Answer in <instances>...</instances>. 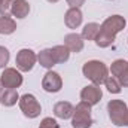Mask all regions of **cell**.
I'll list each match as a JSON object with an SVG mask.
<instances>
[{"label": "cell", "mask_w": 128, "mask_h": 128, "mask_svg": "<svg viewBox=\"0 0 128 128\" xmlns=\"http://www.w3.org/2000/svg\"><path fill=\"white\" fill-rule=\"evenodd\" d=\"M30 14V3L27 0H15L12 4L10 15L15 16L16 20H22Z\"/></svg>", "instance_id": "obj_13"}, {"label": "cell", "mask_w": 128, "mask_h": 128, "mask_svg": "<svg viewBox=\"0 0 128 128\" xmlns=\"http://www.w3.org/2000/svg\"><path fill=\"white\" fill-rule=\"evenodd\" d=\"M98 32H100V24H97V22H88V24L84 26L80 36H82L84 40H96Z\"/></svg>", "instance_id": "obj_17"}, {"label": "cell", "mask_w": 128, "mask_h": 128, "mask_svg": "<svg viewBox=\"0 0 128 128\" xmlns=\"http://www.w3.org/2000/svg\"><path fill=\"white\" fill-rule=\"evenodd\" d=\"M9 58H10V52L6 46H2L0 45V68H3L6 64L9 63Z\"/></svg>", "instance_id": "obj_22"}, {"label": "cell", "mask_w": 128, "mask_h": 128, "mask_svg": "<svg viewBox=\"0 0 128 128\" xmlns=\"http://www.w3.org/2000/svg\"><path fill=\"white\" fill-rule=\"evenodd\" d=\"M107 112H109V119L112 124L116 127H124V121L127 116L128 106L122 100H110L107 103Z\"/></svg>", "instance_id": "obj_4"}, {"label": "cell", "mask_w": 128, "mask_h": 128, "mask_svg": "<svg viewBox=\"0 0 128 128\" xmlns=\"http://www.w3.org/2000/svg\"><path fill=\"white\" fill-rule=\"evenodd\" d=\"M0 2H2V0H0Z\"/></svg>", "instance_id": "obj_29"}, {"label": "cell", "mask_w": 128, "mask_h": 128, "mask_svg": "<svg viewBox=\"0 0 128 128\" xmlns=\"http://www.w3.org/2000/svg\"><path fill=\"white\" fill-rule=\"evenodd\" d=\"M37 63V54L28 49V48H24V49H20L16 57H15V64H16V68L22 73H27V72H32L34 64Z\"/></svg>", "instance_id": "obj_6"}, {"label": "cell", "mask_w": 128, "mask_h": 128, "mask_svg": "<svg viewBox=\"0 0 128 128\" xmlns=\"http://www.w3.org/2000/svg\"><path fill=\"white\" fill-rule=\"evenodd\" d=\"M124 127H128V112H127V116H125V121H124Z\"/></svg>", "instance_id": "obj_26"}, {"label": "cell", "mask_w": 128, "mask_h": 128, "mask_svg": "<svg viewBox=\"0 0 128 128\" xmlns=\"http://www.w3.org/2000/svg\"><path fill=\"white\" fill-rule=\"evenodd\" d=\"M20 101V94L16 90H4L0 94V103L4 107H12Z\"/></svg>", "instance_id": "obj_14"}, {"label": "cell", "mask_w": 128, "mask_h": 128, "mask_svg": "<svg viewBox=\"0 0 128 128\" xmlns=\"http://www.w3.org/2000/svg\"><path fill=\"white\" fill-rule=\"evenodd\" d=\"M128 68V61L125 60H115L112 66H110V68H109V72L112 73V76H115V78H118V76H121L125 70Z\"/></svg>", "instance_id": "obj_19"}, {"label": "cell", "mask_w": 128, "mask_h": 128, "mask_svg": "<svg viewBox=\"0 0 128 128\" xmlns=\"http://www.w3.org/2000/svg\"><path fill=\"white\" fill-rule=\"evenodd\" d=\"M82 74L94 85H103L109 78V67L100 60H90L84 64Z\"/></svg>", "instance_id": "obj_1"}, {"label": "cell", "mask_w": 128, "mask_h": 128, "mask_svg": "<svg viewBox=\"0 0 128 128\" xmlns=\"http://www.w3.org/2000/svg\"><path fill=\"white\" fill-rule=\"evenodd\" d=\"M15 0H2L0 2V16H12L10 10H12V4Z\"/></svg>", "instance_id": "obj_21"}, {"label": "cell", "mask_w": 128, "mask_h": 128, "mask_svg": "<svg viewBox=\"0 0 128 128\" xmlns=\"http://www.w3.org/2000/svg\"><path fill=\"white\" fill-rule=\"evenodd\" d=\"M39 128H60V125H58V122H57L54 118H49V116H48V118H43V119H42Z\"/></svg>", "instance_id": "obj_23"}, {"label": "cell", "mask_w": 128, "mask_h": 128, "mask_svg": "<svg viewBox=\"0 0 128 128\" xmlns=\"http://www.w3.org/2000/svg\"><path fill=\"white\" fill-rule=\"evenodd\" d=\"M64 45L68 48L70 52H80L84 49V45H85V40L82 39V36L79 33H68L64 36Z\"/></svg>", "instance_id": "obj_11"}, {"label": "cell", "mask_w": 128, "mask_h": 128, "mask_svg": "<svg viewBox=\"0 0 128 128\" xmlns=\"http://www.w3.org/2000/svg\"><path fill=\"white\" fill-rule=\"evenodd\" d=\"M67 2V4L70 6V8H79L80 9V6L85 3V0H66Z\"/></svg>", "instance_id": "obj_25"}, {"label": "cell", "mask_w": 128, "mask_h": 128, "mask_svg": "<svg viewBox=\"0 0 128 128\" xmlns=\"http://www.w3.org/2000/svg\"><path fill=\"white\" fill-rule=\"evenodd\" d=\"M4 91V86H3V84H2V80H0V94Z\"/></svg>", "instance_id": "obj_27"}, {"label": "cell", "mask_w": 128, "mask_h": 128, "mask_svg": "<svg viewBox=\"0 0 128 128\" xmlns=\"http://www.w3.org/2000/svg\"><path fill=\"white\" fill-rule=\"evenodd\" d=\"M49 3H57V2H60V0H48Z\"/></svg>", "instance_id": "obj_28"}, {"label": "cell", "mask_w": 128, "mask_h": 128, "mask_svg": "<svg viewBox=\"0 0 128 128\" xmlns=\"http://www.w3.org/2000/svg\"><path fill=\"white\" fill-rule=\"evenodd\" d=\"M125 26H127V21L122 15H112L100 24V32L116 39V34L122 32Z\"/></svg>", "instance_id": "obj_5"}, {"label": "cell", "mask_w": 128, "mask_h": 128, "mask_svg": "<svg viewBox=\"0 0 128 128\" xmlns=\"http://www.w3.org/2000/svg\"><path fill=\"white\" fill-rule=\"evenodd\" d=\"M73 112H74V106L68 101H58L54 106V115L60 119H64V121L72 119Z\"/></svg>", "instance_id": "obj_12"}, {"label": "cell", "mask_w": 128, "mask_h": 128, "mask_svg": "<svg viewBox=\"0 0 128 128\" xmlns=\"http://www.w3.org/2000/svg\"><path fill=\"white\" fill-rule=\"evenodd\" d=\"M0 80L4 86V90H18L22 85V74L18 68L6 67L3 73L0 74Z\"/></svg>", "instance_id": "obj_7"}, {"label": "cell", "mask_w": 128, "mask_h": 128, "mask_svg": "<svg viewBox=\"0 0 128 128\" xmlns=\"http://www.w3.org/2000/svg\"><path fill=\"white\" fill-rule=\"evenodd\" d=\"M118 80H119V84H121L122 88H128V68L121 76H118Z\"/></svg>", "instance_id": "obj_24"}, {"label": "cell", "mask_w": 128, "mask_h": 128, "mask_svg": "<svg viewBox=\"0 0 128 128\" xmlns=\"http://www.w3.org/2000/svg\"><path fill=\"white\" fill-rule=\"evenodd\" d=\"M91 104L86 101H80L76 104L73 116H72V127L73 128H91L92 118H91Z\"/></svg>", "instance_id": "obj_2"}, {"label": "cell", "mask_w": 128, "mask_h": 128, "mask_svg": "<svg viewBox=\"0 0 128 128\" xmlns=\"http://www.w3.org/2000/svg\"><path fill=\"white\" fill-rule=\"evenodd\" d=\"M104 85H106V88H107V91H109L110 94H119V92L122 91V86H121L118 78H115V76H109V78L106 79Z\"/></svg>", "instance_id": "obj_20"}, {"label": "cell", "mask_w": 128, "mask_h": 128, "mask_svg": "<svg viewBox=\"0 0 128 128\" xmlns=\"http://www.w3.org/2000/svg\"><path fill=\"white\" fill-rule=\"evenodd\" d=\"M101 97H103L101 88H100L98 85H94V84L86 85V86H84V88L80 90V100H82V101H86V103L91 104V106L98 104L100 100H101Z\"/></svg>", "instance_id": "obj_9"}, {"label": "cell", "mask_w": 128, "mask_h": 128, "mask_svg": "<svg viewBox=\"0 0 128 128\" xmlns=\"http://www.w3.org/2000/svg\"><path fill=\"white\" fill-rule=\"evenodd\" d=\"M51 49H52V55H54L57 64H63V63H66V61H68L72 52L68 51V48H67L66 45H55V46L51 48Z\"/></svg>", "instance_id": "obj_16"}, {"label": "cell", "mask_w": 128, "mask_h": 128, "mask_svg": "<svg viewBox=\"0 0 128 128\" xmlns=\"http://www.w3.org/2000/svg\"><path fill=\"white\" fill-rule=\"evenodd\" d=\"M127 42H128V40H127Z\"/></svg>", "instance_id": "obj_30"}, {"label": "cell", "mask_w": 128, "mask_h": 128, "mask_svg": "<svg viewBox=\"0 0 128 128\" xmlns=\"http://www.w3.org/2000/svg\"><path fill=\"white\" fill-rule=\"evenodd\" d=\"M82 20H84V15L79 8H68L64 15V24L67 26V28H72V30L78 28L82 24Z\"/></svg>", "instance_id": "obj_10"}, {"label": "cell", "mask_w": 128, "mask_h": 128, "mask_svg": "<svg viewBox=\"0 0 128 128\" xmlns=\"http://www.w3.org/2000/svg\"><path fill=\"white\" fill-rule=\"evenodd\" d=\"M20 109L22 112V115L28 119H36L37 116H40L42 113V106L37 101V98L33 94H24L20 97Z\"/></svg>", "instance_id": "obj_3"}, {"label": "cell", "mask_w": 128, "mask_h": 128, "mask_svg": "<svg viewBox=\"0 0 128 128\" xmlns=\"http://www.w3.org/2000/svg\"><path fill=\"white\" fill-rule=\"evenodd\" d=\"M37 63L40 64L42 67L51 70V68L57 64L54 55H52V49H42V51L37 54Z\"/></svg>", "instance_id": "obj_15"}, {"label": "cell", "mask_w": 128, "mask_h": 128, "mask_svg": "<svg viewBox=\"0 0 128 128\" xmlns=\"http://www.w3.org/2000/svg\"><path fill=\"white\" fill-rule=\"evenodd\" d=\"M42 88H43L46 92H51V94H55V92L61 91V88H63V79H61V76H60L57 72L48 70V72L43 74Z\"/></svg>", "instance_id": "obj_8"}, {"label": "cell", "mask_w": 128, "mask_h": 128, "mask_svg": "<svg viewBox=\"0 0 128 128\" xmlns=\"http://www.w3.org/2000/svg\"><path fill=\"white\" fill-rule=\"evenodd\" d=\"M16 30V22L10 16H0V34H12Z\"/></svg>", "instance_id": "obj_18"}]
</instances>
